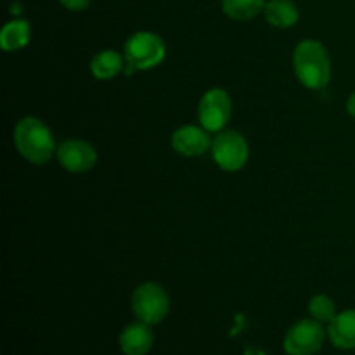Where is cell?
Segmentation results:
<instances>
[{
	"instance_id": "cell-12",
	"label": "cell",
	"mask_w": 355,
	"mask_h": 355,
	"mask_svg": "<svg viewBox=\"0 0 355 355\" xmlns=\"http://www.w3.org/2000/svg\"><path fill=\"white\" fill-rule=\"evenodd\" d=\"M263 16H266L267 23L274 28H286L295 26L298 23V14L297 6L291 0H269L263 9Z\"/></svg>"
},
{
	"instance_id": "cell-19",
	"label": "cell",
	"mask_w": 355,
	"mask_h": 355,
	"mask_svg": "<svg viewBox=\"0 0 355 355\" xmlns=\"http://www.w3.org/2000/svg\"><path fill=\"white\" fill-rule=\"evenodd\" d=\"M245 355H267V354L262 352V350H259V349H248L245 352Z\"/></svg>"
},
{
	"instance_id": "cell-7",
	"label": "cell",
	"mask_w": 355,
	"mask_h": 355,
	"mask_svg": "<svg viewBox=\"0 0 355 355\" xmlns=\"http://www.w3.org/2000/svg\"><path fill=\"white\" fill-rule=\"evenodd\" d=\"M326 333L315 319H302L295 322L284 336V350L288 355H314L324 343Z\"/></svg>"
},
{
	"instance_id": "cell-10",
	"label": "cell",
	"mask_w": 355,
	"mask_h": 355,
	"mask_svg": "<svg viewBox=\"0 0 355 355\" xmlns=\"http://www.w3.org/2000/svg\"><path fill=\"white\" fill-rule=\"evenodd\" d=\"M155 335L151 324L137 321L120 333V349L125 355H146L153 349Z\"/></svg>"
},
{
	"instance_id": "cell-8",
	"label": "cell",
	"mask_w": 355,
	"mask_h": 355,
	"mask_svg": "<svg viewBox=\"0 0 355 355\" xmlns=\"http://www.w3.org/2000/svg\"><path fill=\"white\" fill-rule=\"evenodd\" d=\"M59 165L71 173L89 172L97 163V151L90 142L82 139H68L58 146Z\"/></svg>"
},
{
	"instance_id": "cell-3",
	"label": "cell",
	"mask_w": 355,
	"mask_h": 355,
	"mask_svg": "<svg viewBox=\"0 0 355 355\" xmlns=\"http://www.w3.org/2000/svg\"><path fill=\"white\" fill-rule=\"evenodd\" d=\"M125 61L134 71H146L162 64L166 58V47L162 37L153 31H137L123 47Z\"/></svg>"
},
{
	"instance_id": "cell-5",
	"label": "cell",
	"mask_w": 355,
	"mask_h": 355,
	"mask_svg": "<svg viewBox=\"0 0 355 355\" xmlns=\"http://www.w3.org/2000/svg\"><path fill=\"white\" fill-rule=\"evenodd\" d=\"M211 156L224 172H238L248 162V142L239 132L222 130L211 141Z\"/></svg>"
},
{
	"instance_id": "cell-18",
	"label": "cell",
	"mask_w": 355,
	"mask_h": 355,
	"mask_svg": "<svg viewBox=\"0 0 355 355\" xmlns=\"http://www.w3.org/2000/svg\"><path fill=\"white\" fill-rule=\"evenodd\" d=\"M347 111H349L350 116L355 118V92L349 97V101H347Z\"/></svg>"
},
{
	"instance_id": "cell-6",
	"label": "cell",
	"mask_w": 355,
	"mask_h": 355,
	"mask_svg": "<svg viewBox=\"0 0 355 355\" xmlns=\"http://www.w3.org/2000/svg\"><path fill=\"white\" fill-rule=\"evenodd\" d=\"M232 116V101L224 89L207 90L198 104V118L205 130L218 134L224 130Z\"/></svg>"
},
{
	"instance_id": "cell-17",
	"label": "cell",
	"mask_w": 355,
	"mask_h": 355,
	"mask_svg": "<svg viewBox=\"0 0 355 355\" xmlns=\"http://www.w3.org/2000/svg\"><path fill=\"white\" fill-rule=\"evenodd\" d=\"M59 3L68 10H83L89 7L90 0H59Z\"/></svg>"
},
{
	"instance_id": "cell-1",
	"label": "cell",
	"mask_w": 355,
	"mask_h": 355,
	"mask_svg": "<svg viewBox=\"0 0 355 355\" xmlns=\"http://www.w3.org/2000/svg\"><path fill=\"white\" fill-rule=\"evenodd\" d=\"M14 144L17 153L33 165H45L58 151L51 128L37 116H24L17 121Z\"/></svg>"
},
{
	"instance_id": "cell-2",
	"label": "cell",
	"mask_w": 355,
	"mask_h": 355,
	"mask_svg": "<svg viewBox=\"0 0 355 355\" xmlns=\"http://www.w3.org/2000/svg\"><path fill=\"white\" fill-rule=\"evenodd\" d=\"M293 69L298 82L311 90H321L331 80V59L318 40H304L295 47Z\"/></svg>"
},
{
	"instance_id": "cell-4",
	"label": "cell",
	"mask_w": 355,
	"mask_h": 355,
	"mask_svg": "<svg viewBox=\"0 0 355 355\" xmlns=\"http://www.w3.org/2000/svg\"><path fill=\"white\" fill-rule=\"evenodd\" d=\"M132 312L137 321L151 326L158 324L170 312L168 293L162 284L153 281L139 284L132 293Z\"/></svg>"
},
{
	"instance_id": "cell-16",
	"label": "cell",
	"mask_w": 355,
	"mask_h": 355,
	"mask_svg": "<svg viewBox=\"0 0 355 355\" xmlns=\"http://www.w3.org/2000/svg\"><path fill=\"white\" fill-rule=\"evenodd\" d=\"M309 312L315 321L331 322L336 315V305L328 295H315L309 302Z\"/></svg>"
},
{
	"instance_id": "cell-15",
	"label": "cell",
	"mask_w": 355,
	"mask_h": 355,
	"mask_svg": "<svg viewBox=\"0 0 355 355\" xmlns=\"http://www.w3.org/2000/svg\"><path fill=\"white\" fill-rule=\"evenodd\" d=\"M266 0H222V10L234 21H248L266 9Z\"/></svg>"
},
{
	"instance_id": "cell-13",
	"label": "cell",
	"mask_w": 355,
	"mask_h": 355,
	"mask_svg": "<svg viewBox=\"0 0 355 355\" xmlns=\"http://www.w3.org/2000/svg\"><path fill=\"white\" fill-rule=\"evenodd\" d=\"M125 64H127L125 55L106 49V51H101L99 54L94 55L92 61H90V71H92L94 78L111 80L123 71Z\"/></svg>"
},
{
	"instance_id": "cell-9",
	"label": "cell",
	"mask_w": 355,
	"mask_h": 355,
	"mask_svg": "<svg viewBox=\"0 0 355 355\" xmlns=\"http://www.w3.org/2000/svg\"><path fill=\"white\" fill-rule=\"evenodd\" d=\"M208 134L210 132L205 130L203 127L184 125L172 134L173 151L186 156V158L205 155L208 149H211V139Z\"/></svg>"
},
{
	"instance_id": "cell-11",
	"label": "cell",
	"mask_w": 355,
	"mask_h": 355,
	"mask_svg": "<svg viewBox=\"0 0 355 355\" xmlns=\"http://www.w3.org/2000/svg\"><path fill=\"white\" fill-rule=\"evenodd\" d=\"M328 336L336 349H355V309L340 312L328 322Z\"/></svg>"
},
{
	"instance_id": "cell-14",
	"label": "cell",
	"mask_w": 355,
	"mask_h": 355,
	"mask_svg": "<svg viewBox=\"0 0 355 355\" xmlns=\"http://www.w3.org/2000/svg\"><path fill=\"white\" fill-rule=\"evenodd\" d=\"M31 28L24 19L9 21L0 31V45L6 52H16L30 44Z\"/></svg>"
}]
</instances>
